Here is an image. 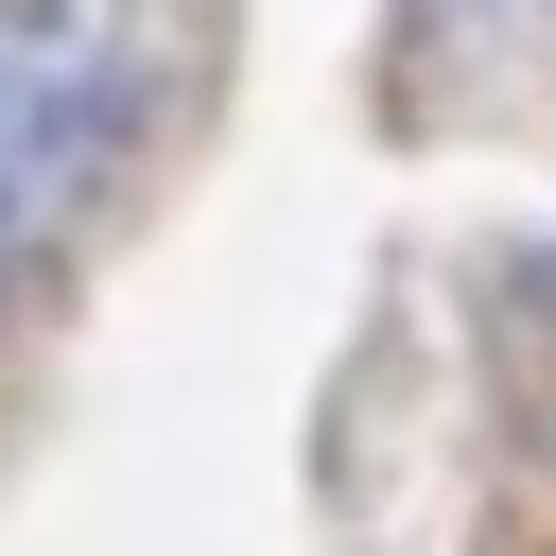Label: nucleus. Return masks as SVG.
I'll list each match as a JSON object with an SVG mask.
<instances>
[{
  "mask_svg": "<svg viewBox=\"0 0 556 556\" xmlns=\"http://www.w3.org/2000/svg\"><path fill=\"white\" fill-rule=\"evenodd\" d=\"M139 122V52L122 0H0V278L87 208V174Z\"/></svg>",
  "mask_w": 556,
  "mask_h": 556,
  "instance_id": "nucleus-1",
  "label": "nucleus"
}]
</instances>
